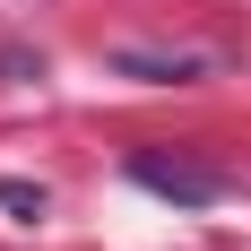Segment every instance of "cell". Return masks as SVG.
Here are the masks:
<instances>
[{"label":"cell","instance_id":"6da1fadb","mask_svg":"<svg viewBox=\"0 0 251 251\" xmlns=\"http://www.w3.org/2000/svg\"><path fill=\"white\" fill-rule=\"evenodd\" d=\"M130 182L156 191L165 208H217V200H234V174L208 165V156H191V148H130Z\"/></svg>","mask_w":251,"mask_h":251},{"label":"cell","instance_id":"7a4b0ae2","mask_svg":"<svg viewBox=\"0 0 251 251\" xmlns=\"http://www.w3.org/2000/svg\"><path fill=\"white\" fill-rule=\"evenodd\" d=\"M113 70L139 78V87H191V78H208V52H148V44H122Z\"/></svg>","mask_w":251,"mask_h":251},{"label":"cell","instance_id":"3957f363","mask_svg":"<svg viewBox=\"0 0 251 251\" xmlns=\"http://www.w3.org/2000/svg\"><path fill=\"white\" fill-rule=\"evenodd\" d=\"M0 208H9V217H18V226H44V182H18V174H0Z\"/></svg>","mask_w":251,"mask_h":251}]
</instances>
